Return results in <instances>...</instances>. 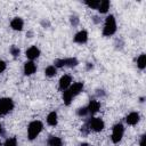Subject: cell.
<instances>
[{
    "instance_id": "6da1fadb",
    "label": "cell",
    "mask_w": 146,
    "mask_h": 146,
    "mask_svg": "<svg viewBox=\"0 0 146 146\" xmlns=\"http://www.w3.org/2000/svg\"><path fill=\"white\" fill-rule=\"evenodd\" d=\"M83 89V83L82 82H75L73 83L72 86H70L66 90H64L63 92V100H64V104L65 105H70L72 99L79 95Z\"/></svg>"
},
{
    "instance_id": "7a4b0ae2",
    "label": "cell",
    "mask_w": 146,
    "mask_h": 146,
    "mask_svg": "<svg viewBox=\"0 0 146 146\" xmlns=\"http://www.w3.org/2000/svg\"><path fill=\"white\" fill-rule=\"evenodd\" d=\"M116 31V22L113 15H110L106 17L105 19V25H104V30H103V34L105 36H110L113 35Z\"/></svg>"
},
{
    "instance_id": "3957f363",
    "label": "cell",
    "mask_w": 146,
    "mask_h": 146,
    "mask_svg": "<svg viewBox=\"0 0 146 146\" xmlns=\"http://www.w3.org/2000/svg\"><path fill=\"white\" fill-rule=\"evenodd\" d=\"M43 128V124L40 121H32L29 127H27V137L30 140H33L34 138H36V136L41 132Z\"/></svg>"
},
{
    "instance_id": "277c9868",
    "label": "cell",
    "mask_w": 146,
    "mask_h": 146,
    "mask_svg": "<svg viewBox=\"0 0 146 146\" xmlns=\"http://www.w3.org/2000/svg\"><path fill=\"white\" fill-rule=\"evenodd\" d=\"M14 108V102L10 98L0 99V115H6Z\"/></svg>"
},
{
    "instance_id": "5b68a950",
    "label": "cell",
    "mask_w": 146,
    "mask_h": 146,
    "mask_svg": "<svg viewBox=\"0 0 146 146\" xmlns=\"http://www.w3.org/2000/svg\"><path fill=\"white\" fill-rule=\"evenodd\" d=\"M123 132H124V128L121 123H117L113 127V132H112V141L113 143H119L122 137H123Z\"/></svg>"
},
{
    "instance_id": "8992f818",
    "label": "cell",
    "mask_w": 146,
    "mask_h": 146,
    "mask_svg": "<svg viewBox=\"0 0 146 146\" xmlns=\"http://www.w3.org/2000/svg\"><path fill=\"white\" fill-rule=\"evenodd\" d=\"M87 125L89 127V129H91L94 131H100L104 128V122L99 117H91L87 122Z\"/></svg>"
},
{
    "instance_id": "52a82bcc",
    "label": "cell",
    "mask_w": 146,
    "mask_h": 146,
    "mask_svg": "<svg viewBox=\"0 0 146 146\" xmlns=\"http://www.w3.org/2000/svg\"><path fill=\"white\" fill-rule=\"evenodd\" d=\"M71 82H72V78L70 75H63L59 80V89L63 91L66 90L71 86Z\"/></svg>"
},
{
    "instance_id": "ba28073f",
    "label": "cell",
    "mask_w": 146,
    "mask_h": 146,
    "mask_svg": "<svg viewBox=\"0 0 146 146\" xmlns=\"http://www.w3.org/2000/svg\"><path fill=\"white\" fill-rule=\"evenodd\" d=\"M87 40H88V33L84 30L78 32L74 36V41L76 43H84V42H87Z\"/></svg>"
},
{
    "instance_id": "9c48e42d",
    "label": "cell",
    "mask_w": 146,
    "mask_h": 146,
    "mask_svg": "<svg viewBox=\"0 0 146 146\" xmlns=\"http://www.w3.org/2000/svg\"><path fill=\"white\" fill-rule=\"evenodd\" d=\"M35 71H36V65L32 60H29V62L25 63V65H24V73L26 75H32Z\"/></svg>"
},
{
    "instance_id": "30bf717a",
    "label": "cell",
    "mask_w": 146,
    "mask_h": 146,
    "mask_svg": "<svg viewBox=\"0 0 146 146\" xmlns=\"http://www.w3.org/2000/svg\"><path fill=\"white\" fill-rule=\"evenodd\" d=\"M39 55H40V50H39L36 47H31V48H29V49L26 50V57L30 58L31 60L38 58Z\"/></svg>"
},
{
    "instance_id": "8fae6325",
    "label": "cell",
    "mask_w": 146,
    "mask_h": 146,
    "mask_svg": "<svg viewBox=\"0 0 146 146\" xmlns=\"http://www.w3.org/2000/svg\"><path fill=\"white\" fill-rule=\"evenodd\" d=\"M23 25H24V22H23V19L19 18V17H16V18H14V19L10 22L11 29H14V30H16V31H21V30L23 29Z\"/></svg>"
},
{
    "instance_id": "7c38bea8",
    "label": "cell",
    "mask_w": 146,
    "mask_h": 146,
    "mask_svg": "<svg viewBox=\"0 0 146 146\" xmlns=\"http://www.w3.org/2000/svg\"><path fill=\"white\" fill-rule=\"evenodd\" d=\"M99 107H100V104H99L97 100L92 99V100H90L89 105L87 106V110H88V113H90V114H94V113L98 112Z\"/></svg>"
},
{
    "instance_id": "4fadbf2b",
    "label": "cell",
    "mask_w": 146,
    "mask_h": 146,
    "mask_svg": "<svg viewBox=\"0 0 146 146\" xmlns=\"http://www.w3.org/2000/svg\"><path fill=\"white\" fill-rule=\"evenodd\" d=\"M125 121H127L128 124H130V125H135V124L139 121V114H138L137 112H131V113L127 116Z\"/></svg>"
},
{
    "instance_id": "5bb4252c",
    "label": "cell",
    "mask_w": 146,
    "mask_h": 146,
    "mask_svg": "<svg viewBox=\"0 0 146 146\" xmlns=\"http://www.w3.org/2000/svg\"><path fill=\"white\" fill-rule=\"evenodd\" d=\"M47 122L49 125H56L57 124V113L56 112H50L47 116Z\"/></svg>"
},
{
    "instance_id": "9a60e30c",
    "label": "cell",
    "mask_w": 146,
    "mask_h": 146,
    "mask_svg": "<svg viewBox=\"0 0 146 146\" xmlns=\"http://www.w3.org/2000/svg\"><path fill=\"white\" fill-rule=\"evenodd\" d=\"M108 9H110V1H108V0H103V1H100L99 7H98V10H99L102 14H105V13L108 11Z\"/></svg>"
},
{
    "instance_id": "2e32d148",
    "label": "cell",
    "mask_w": 146,
    "mask_h": 146,
    "mask_svg": "<svg viewBox=\"0 0 146 146\" xmlns=\"http://www.w3.org/2000/svg\"><path fill=\"white\" fill-rule=\"evenodd\" d=\"M63 62H64V66H68V67H73V66H76L78 65V59L76 58H63Z\"/></svg>"
},
{
    "instance_id": "e0dca14e",
    "label": "cell",
    "mask_w": 146,
    "mask_h": 146,
    "mask_svg": "<svg viewBox=\"0 0 146 146\" xmlns=\"http://www.w3.org/2000/svg\"><path fill=\"white\" fill-rule=\"evenodd\" d=\"M48 145L49 146H63L62 139L58 137H50L48 139Z\"/></svg>"
},
{
    "instance_id": "ac0fdd59",
    "label": "cell",
    "mask_w": 146,
    "mask_h": 146,
    "mask_svg": "<svg viewBox=\"0 0 146 146\" xmlns=\"http://www.w3.org/2000/svg\"><path fill=\"white\" fill-rule=\"evenodd\" d=\"M137 65H138V67H139L140 70H144V68H145V66H146V56H145L144 54H141V55L138 57V59H137Z\"/></svg>"
},
{
    "instance_id": "d6986e66",
    "label": "cell",
    "mask_w": 146,
    "mask_h": 146,
    "mask_svg": "<svg viewBox=\"0 0 146 146\" xmlns=\"http://www.w3.org/2000/svg\"><path fill=\"white\" fill-rule=\"evenodd\" d=\"M44 73H46V75L47 76H54L55 74H56V67L54 66V65H50V66H48L46 70H44Z\"/></svg>"
},
{
    "instance_id": "ffe728a7",
    "label": "cell",
    "mask_w": 146,
    "mask_h": 146,
    "mask_svg": "<svg viewBox=\"0 0 146 146\" xmlns=\"http://www.w3.org/2000/svg\"><path fill=\"white\" fill-rule=\"evenodd\" d=\"M99 3H100V1H98V0H95V1H86V5H88L92 9H98Z\"/></svg>"
},
{
    "instance_id": "44dd1931",
    "label": "cell",
    "mask_w": 146,
    "mask_h": 146,
    "mask_svg": "<svg viewBox=\"0 0 146 146\" xmlns=\"http://www.w3.org/2000/svg\"><path fill=\"white\" fill-rule=\"evenodd\" d=\"M3 146H17V139L15 137L13 138H9L5 141V145Z\"/></svg>"
},
{
    "instance_id": "7402d4cb",
    "label": "cell",
    "mask_w": 146,
    "mask_h": 146,
    "mask_svg": "<svg viewBox=\"0 0 146 146\" xmlns=\"http://www.w3.org/2000/svg\"><path fill=\"white\" fill-rule=\"evenodd\" d=\"M87 114H88V110H87V107H81V108L78 110V115H80V116H84V115H87Z\"/></svg>"
},
{
    "instance_id": "603a6c76",
    "label": "cell",
    "mask_w": 146,
    "mask_h": 146,
    "mask_svg": "<svg viewBox=\"0 0 146 146\" xmlns=\"http://www.w3.org/2000/svg\"><path fill=\"white\" fill-rule=\"evenodd\" d=\"M10 52H11L13 56H18V54H19V49H18L17 47L13 46V47L10 48Z\"/></svg>"
},
{
    "instance_id": "cb8c5ba5",
    "label": "cell",
    "mask_w": 146,
    "mask_h": 146,
    "mask_svg": "<svg viewBox=\"0 0 146 146\" xmlns=\"http://www.w3.org/2000/svg\"><path fill=\"white\" fill-rule=\"evenodd\" d=\"M6 68V63L3 60H0V73H2Z\"/></svg>"
},
{
    "instance_id": "d4e9b609",
    "label": "cell",
    "mask_w": 146,
    "mask_h": 146,
    "mask_svg": "<svg viewBox=\"0 0 146 146\" xmlns=\"http://www.w3.org/2000/svg\"><path fill=\"white\" fill-rule=\"evenodd\" d=\"M71 22H72V24L73 25H76L78 24V22H79V19H78V17H71Z\"/></svg>"
},
{
    "instance_id": "484cf974",
    "label": "cell",
    "mask_w": 146,
    "mask_h": 146,
    "mask_svg": "<svg viewBox=\"0 0 146 146\" xmlns=\"http://www.w3.org/2000/svg\"><path fill=\"white\" fill-rule=\"evenodd\" d=\"M140 146H145V135L141 136V139H140Z\"/></svg>"
},
{
    "instance_id": "4316f807",
    "label": "cell",
    "mask_w": 146,
    "mask_h": 146,
    "mask_svg": "<svg viewBox=\"0 0 146 146\" xmlns=\"http://www.w3.org/2000/svg\"><path fill=\"white\" fill-rule=\"evenodd\" d=\"M80 146H89V145H88V144H87V143H82V144H81V145H80Z\"/></svg>"
},
{
    "instance_id": "83f0119b",
    "label": "cell",
    "mask_w": 146,
    "mask_h": 146,
    "mask_svg": "<svg viewBox=\"0 0 146 146\" xmlns=\"http://www.w3.org/2000/svg\"><path fill=\"white\" fill-rule=\"evenodd\" d=\"M1 130H2V129H1V124H0V132H1Z\"/></svg>"
}]
</instances>
